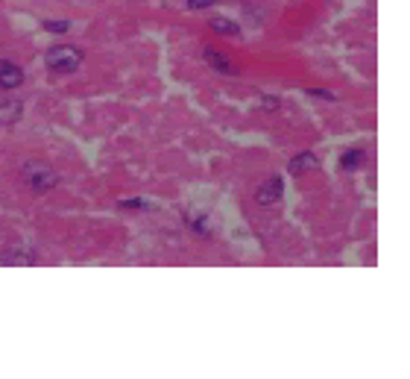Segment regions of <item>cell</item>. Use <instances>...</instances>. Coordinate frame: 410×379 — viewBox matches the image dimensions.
Returning a JSON list of instances; mask_svg holds the SVG:
<instances>
[{
    "instance_id": "cell-1",
    "label": "cell",
    "mask_w": 410,
    "mask_h": 379,
    "mask_svg": "<svg viewBox=\"0 0 410 379\" xmlns=\"http://www.w3.org/2000/svg\"><path fill=\"white\" fill-rule=\"evenodd\" d=\"M44 65L56 74H74L82 65V50L74 48V44H56V48L44 53Z\"/></svg>"
},
{
    "instance_id": "cell-2",
    "label": "cell",
    "mask_w": 410,
    "mask_h": 379,
    "mask_svg": "<svg viewBox=\"0 0 410 379\" xmlns=\"http://www.w3.org/2000/svg\"><path fill=\"white\" fill-rule=\"evenodd\" d=\"M23 179H27V186L35 194H44V191H50L53 186H59V174L50 165H44V162H27V165H23Z\"/></svg>"
},
{
    "instance_id": "cell-3",
    "label": "cell",
    "mask_w": 410,
    "mask_h": 379,
    "mask_svg": "<svg viewBox=\"0 0 410 379\" xmlns=\"http://www.w3.org/2000/svg\"><path fill=\"white\" fill-rule=\"evenodd\" d=\"M21 86H23L21 65L9 62V59H0V88H3V91H18Z\"/></svg>"
},
{
    "instance_id": "cell-4",
    "label": "cell",
    "mask_w": 410,
    "mask_h": 379,
    "mask_svg": "<svg viewBox=\"0 0 410 379\" xmlns=\"http://www.w3.org/2000/svg\"><path fill=\"white\" fill-rule=\"evenodd\" d=\"M281 194H285V186H281V177H269L261 182V188L255 191V200L258 206H273L281 200Z\"/></svg>"
},
{
    "instance_id": "cell-5",
    "label": "cell",
    "mask_w": 410,
    "mask_h": 379,
    "mask_svg": "<svg viewBox=\"0 0 410 379\" xmlns=\"http://www.w3.org/2000/svg\"><path fill=\"white\" fill-rule=\"evenodd\" d=\"M316 168H320V159H316V153H311V150L293 156L290 165H287V171H290L293 177H302V174H308V171H316Z\"/></svg>"
},
{
    "instance_id": "cell-6",
    "label": "cell",
    "mask_w": 410,
    "mask_h": 379,
    "mask_svg": "<svg viewBox=\"0 0 410 379\" xmlns=\"http://www.w3.org/2000/svg\"><path fill=\"white\" fill-rule=\"evenodd\" d=\"M203 59L211 65V68H214V71L217 74H226V77H238V68H234L229 59H226V56H220L217 50H205L203 53Z\"/></svg>"
},
{
    "instance_id": "cell-7",
    "label": "cell",
    "mask_w": 410,
    "mask_h": 379,
    "mask_svg": "<svg viewBox=\"0 0 410 379\" xmlns=\"http://www.w3.org/2000/svg\"><path fill=\"white\" fill-rule=\"evenodd\" d=\"M35 253L32 250H6L0 253V265H35Z\"/></svg>"
},
{
    "instance_id": "cell-8",
    "label": "cell",
    "mask_w": 410,
    "mask_h": 379,
    "mask_svg": "<svg viewBox=\"0 0 410 379\" xmlns=\"http://www.w3.org/2000/svg\"><path fill=\"white\" fill-rule=\"evenodd\" d=\"M363 165H367V150H360V147H351V150H346L343 156H340V168L343 171H360Z\"/></svg>"
},
{
    "instance_id": "cell-9",
    "label": "cell",
    "mask_w": 410,
    "mask_h": 379,
    "mask_svg": "<svg viewBox=\"0 0 410 379\" xmlns=\"http://www.w3.org/2000/svg\"><path fill=\"white\" fill-rule=\"evenodd\" d=\"M21 112H23L21 100H12V97L0 100V124H12V121H18V118H21Z\"/></svg>"
},
{
    "instance_id": "cell-10",
    "label": "cell",
    "mask_w": 410,
    "mask_h": 379,
    "mask_svg": "<svg viewBox=\"0 0 410 379\" xmlns=\"http://www.w3.org/2000/svg\"><path fill=\"white\" fill-rule=\"evenodd\" d=\"M211 30L220 32V36H240V27L232 24L229 18H214V21H211Z\"/></svg>"
},
{
    "instance_id": "cell-11",
    "label": "cell",
    "mask_w": 410,
    "mask_h": 379,
    "mask_svg": "<svg viewBox=\"0 0 410 379\" xmlns=\"http://www.w3.org/2000/svg\"><path fill=\"white\" fill-rule=\"evenodd\" d=\"M44 30H47V32H68L70 24H68V21H56V18H50V21H44Z\"/></svg>"
},
{
    "instance_id": "cell-12",
    "label": "cell",
    "mask_w": 410,
    "mask_h": 379,
    "mask_svg": "<svg viewBox=\"0 0 410 379\" xmlns=\"http://www.w3.org/2000/svg\"><path fill=\"white\" fill-rule=\"evenodd\" d=\"M185 3L191 6V9H199V12H203V9H211V6H214L217 0H185Z\"/></svg>"
},
{
    "instance_id": "cell-13",
    "label": "cell",
    "mask_w": 410,
    "mask_h": 379,
    "mask_svg": "<svg viewBox=\"0 0 410 379\" xmlns=\"http://www.w3.org/2000/svg\"><path fill=\"white\" fill-rule=\"evenodd\" d=\"M121 209H150L147 200H121Z\"/></svg>"
},
{
    "instance_id": "cell-14",
    "label": "cell",
    "mask_w": 410,
    "mask_h": 379,
    "mask_svg": "<svg viewBox=\"0 0 410 379\" xmlns=\"http://www.w3.org/2000/svg\"><path fill=\"white\" fill-rule=\"evenodd\" d=\"M308 95H311V97H322V100H328V103H334V100H337V97L331 95V91H325V88H311Z\"/></svg>"
},
{
    "instance_id": "cell-15",
    "label": "cell",
    "mask_w": 410,
    "mask_h": 379,
    "mask_svg": "<svg viewBox=\"0 0 410 379\" xmlns=\"http://www.w3.org/2000/svg\"><path fill=\"white\" fill-rule=\"evenodd\" d=\"M191 226H194V233H196V235H203V238L208 235V226H205V217H199V221H194Z\"/></svg>"
}]
</instances>
